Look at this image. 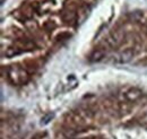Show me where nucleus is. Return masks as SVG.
<instances>
[{"instance_id": "2", "label": "nucleus", "mask_w": 147, "mask_h": 139, "mask_svg": "<svg viewBox=\"0 0 147 139\" xmlns=\"http://www.w3.org/2000/svg\"><path fill=\"white\" fill-rule=\"evenodd\" d=\"M125 95H126V99L128 101H136L142 96V92L139 89H137V88H131Z\"/></svg>"}, {"instance_id": "6", "label": "nucleus", "mask_w": 147, "mask_h": 139, "mask_svg": "<svg viewBox=\"0 0 147 139\" xmlns=\"http://www.w3.org/2000/svg\"><path fill=\"white\" fill-rule=\"evenodd\" d=\"M53 118H55V114H53V113H48V114H45V115L41 119V124H42V126L48 124V123L51 121Z\"/></svg>"}, {"instance_id": "4", "label": "nucleus", "mask_w": 147, "mask_h": 139, "mask_svg": "<svg viewBox=\"0 0 147 139\" xmlns=\"http://www.w3.org/2000/svg\"><path fill=\"white\" fill-rule=\"evenodd\" d=\"M132 55H134V53L131 50H126V51H123V52L119 54V61L121 63H127L132 59Z\"/></svg>"}, {"instance_id": "1", "label": "nucleus", "mask_w": 147, "mask_h": 139, "mask_svg": "<svg viewBox=\"0 0 147 139\" xmlns=\"http://www.w3.org/2000/svg\"><path fill=\"white\" fill-rule=\"evenodd\" d=\"M8 75L10 80L14 84H20V83H26L28 80V75L25 70L19 69L16 67H10L8 69Z\"/></svg>"}, {"instance_id": "5", "label": "nucleus", "mask_w": 147, "mask_h": 139, "mask_svg": "<svg viewBox=\"0 0 147 139\" xmlns=\"http://www.w3.org/2000/svg\"><path fill=\"white\" fill-rule=\"evenodd\" d=\"M103 57H104V52L102 50H95L91 55V60L92 61H100Z\"/></svg>"}, {"instance_id": "3", "label": "nucleus", "mask_w": 147, "mask_h": 139, "mask_svg": "<svg viewBox=\"0 0 147 139\" xmlns=\"http://www.w3.org/2000/svg\"><path fill=\"white\" fill-rule=\"evenodd\" d=\"M62 19L66 23H71L76 19V13L74 11L73 9H67L62 13Z\"/></svg>"}]
</instances>
